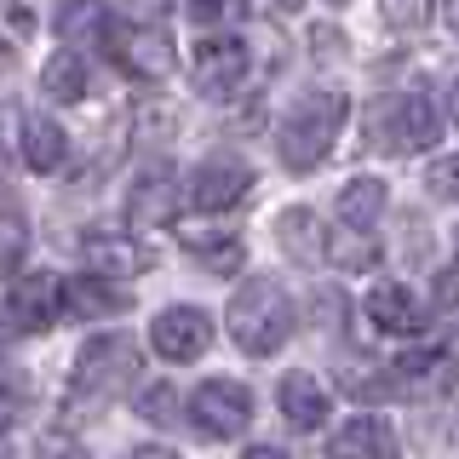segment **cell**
Segmentation results:
<instances>
[{"label": "cell", "instance_id": "cell-1", "mask_svg": "<svg viewBox=\"0 0 459 459\" xmlns=\"http://www.w3.org/2000/svg\"><path fill=\"white\" fill-rule=\"evenodd\" d=\"M344 92H305L293 109L281 115V126H276V150H281V161L293 167V172H316L333 155V138H339V126H344Z\"/></svg>", "mask_w": 459, "mask_h": 459}, {"label": "cell", "instance_id": "cell-2", "mask_svg": "<svg viewBox=\"0 0 459 459\" xmlns=\"http://www.w3.org/2000/svg\"><path fill=\"white\" fill-rule=\"evenodd\" d=\"M230 339L247 356H276L293 339V305L276 281H247L230 299Z\"/></svg>", "mask_w": 459, "mask_h": 459}, {"label": "cell", "instance_id": "cell-3", "mask_svg": "<svg viewBox=\"0 0 459 459\" xmlns=\"http://www.w3.org/2000/svg\"><path fill=\"white\" fill-rule=\"evenodd\" d=\"M373 138H379L391 155L437 150V138H442V115L430 109L420 92H408V98H385V104H379V121H373Z\"/></svg>", "mask_w": 459, "mask_h": 459}, {"label": "cell", "instance_id": "cell-4", "mask_svg": "<svg viewBox=\"0 0 459 459\" xmlns=\"http://www.w3.org/2000/svg\"><path fill=\"white\" fill-rule=\"evenodd\" d=\"M133 379H143V362H138V344L121 339V333H98L75 362V391H92L98 402L109 391H121V385H133Z\"/></svg>", "mask_w": 459, "mask_h": 459}, {"label": "cell", "instance_id": "cell-5", "mask_svg": "<svg viewBox=\"0 0 459 459\" xmlns=\"http://www.w3.org/2000/svg\"><path fill=\"white\" fill-rule=\"evenodd\" d=\"M190 420L207 430V437H241L253 425V396L241 379H207L195 385L190 396Z\"/></svg>", "mask_w": 459, "mask_h": 459}, {"label": "cell", "instance_id": "cell-6", "mask_svg": "<svg viewBox=\"0 0 459 459\" xmlns=\"http://www.w3.org/2000/svg\"><path fill=\"white\" fill-rule=\"evenodd\" d=\"M57 310H69V305H64V281H52V276H18L6 287V333L12 339L47 333L57 322Z\"/></svg>", "mask_w": 459, "mask_h": 459}, {"label": "cell", "instance_id": "cell-7", "mask_svg": "<svg viewBox=\"0 0 459 459\" xmlns=\"http://www.w3.org/2000/svg\"><path fill=\"white\" fill-rule=\"evenodd\" d=\"M207 344H212V316L195 305H172L150 322V351L161 362H195Z\"/></svg>", "mask_w": 459, "mask_h": 459}, {"label": "cell", "instance_id": "cell-8", "mask_svg": "<svg viewBox=\"0 0 459 459\" xmlns=\"http://www.w3.org/2000/svg\"><path fill=\"white\" fill-rule=\"evenodd\" d=\"M247 75V47L236 35H207L201 47L190 52V81L201 98H230Z\"/></svg>", "mask_w": 459, "mask_h": 459}, {"label": "cell", "instance_id": "cell-9", "mask_svg": "<svg viewBox=\"0 0 459 459\" xmlns=\"http://www.w3.org/2000/svg\"><path fill=\"white\" fill-rule=\"evenodd\" d=\"M253 190V167L247 161H236V155H212V161H201L190 172V201L201 212H230V207H241Z\"/></svg>", "mask_w": 459, "mask_h": 459}, {"label": "cell", "instance_id": "cell-10", "mask_svg": "<svg viewBox=\"0 0 459 459\" xmlns=\"http://www.w3.org/2000/svg\"><path fill=\"white\" fill-rule=\"evenodd\" d=\"M109 52L121 57L133 75H143V81H167L172 64H178V52H172V35H167V29H138V23L115 29Z\"/></svg>", "mask_w": 459, "mask_h": 459}, {"label": "cell", "instance_id": "cell-11", "mask_svg": "<svg viewBox=\"0 0 459 459\" xmlns=\"http://www.w3.org/2000/svg\"><path fill=\"white\" fill-rule=\"evenodd\" d=\"M178 207H184V190H178V178H172L167 167L143 172V178L133 184V195H126V219H133L138 230L172 224V219H178Z\"/></svg>", "mask_w": 459, "mask_h": 459}, {"label": "cell", "instance_id": "cell-12", "mask_svg": "<svg viewBox=\"0 0 459 459\" xmlns=\"http://www.w3.org/2000/svg\"><path fill=\"white\" fill-rule=\"evenodd\" d=\"M327 459H396V430L379 413H356L327 437Z\"/></svg>", "mask_w": 459, "mask_h": 459}, {"label": "cell", "instance_id": "cell-13", "mask_svg": "<svg viewBox=\"0 0 459 459\" xmlns=\"http://www.w3.org/2000/svg\"><path fill=\"white\" fill-rule=\"evenodd\" d=\"M52 29H57L64 47H109L115 40V23H109L104 0H57Z\"/></svg>", "mask_w": 459, "mask_h": 459}, {"label": "cell", "instance_id": "cell-14", "mask_svg": "<svg viewBox=\"0 0 459 459\" xmlns=\"http://www.w3.org/2000/svg\"><path fill=\"white\" fill-rule=\"evenodd\" d=\"M18 150H23V167H35V172H57V167L69 161L64 126H57L52 115H40V109H23L18 115Z\"/></svg>", "mask_w": 459, "mask_h": 459}, {"label": "cell", "instance_id": "cell-15", "mask_svg": "<svg viewBox=\"0 0 459 459\" xmlns=\"http://www.w3.org/2000/svg\"><path fill=\"white\" fill-rule=\"evenodd\" d=\"M276 402H281V413H287V425H293V430H322V425H327V408H333L327 385L316 379V373H305V368L281 379Z\"/></svg>", "mask_w": 459, "mask_h": 459}, {"label": "cell", "instance_id": "cell-16", "mask_svg": "<svg viewBox=\"0 0 459 459\" xmlns=\"http://www.w3.org/2000/svg\"><path fill=\"white\" fill-rule=\"evenodd\" d=\"M368 322L379 327V333H420L425 310H420V299H413L408 287L385 281V287H373V293H368Z\"/></svg>", "mask_w": 459, "mask_h": 459}, {"label": "cell", "instance_id": "cell-17", "mask_svg": "<svg viewBox=\"0 0 459 459\" xmlns=\"http://www.w3.org/2000/svg\"><path fill=\"white\" fill-rule=\"evenodd\" d=\"M109 276H92V270H86V276H69L64 281V305H69V316H86V322H92V316H115V310H126V293H109Z\"/></svg>", "mask_w": 459, "mask_h": 459}, {"label": "cell", "instance_id": "cell-18", "mask_svg": "<svg viewBox=\"0 0 459 459\" xmlns=\"http://www.w3.org/2000/svg\"><path fill=\"white\" fill-rule=\"evenodd\" d=\"M385 201H391V190H385V178H351L339 190V219L351 230H373L385 219Z\"/></svg>", "mask_w": 459, "mask_h": 459}, {"label": "cell", "instance_id": "cell-19", "mask_svg": "<svg viewBox=\"0 0 459 459\" xmlns=\"http://www.w3.org/2000/svg\"><path fill=\"white\" fill-rule=\"evenodd\" d=\"M86 264H92V276H138V270H150V253L133 247V241H115V236H92L86 241Z\"/></svg>", "mask_w": 459, "mask_h": 459}, {"label": "cell", "instance_id": "cell-20", "mask_svg": "<svg viewBox=\"0 0 459 459\" xmlns=\"http://www.w3.org/2000/svg\"><path fill=\"white\" fill-rule=\"evenodd\" d=\"M40 86H47L52 104H81L86 98V64L75 52H52L47 69H40Z\"/></svg>", "mask_w": 459, "mask_h": 459}, {"label": "cell", "instance_id": "cell-21", "mask_svg": "<svg viewBox=\"0 0 459 459\" xmlns=\"http://www.w3.org/2000/svg\"><path fill=\"white\" fill-rule=\"evenodd\" d=\"M276 236L287 241V253H293L299 264H316V258L327 253V236L316 230V212H305V207H299V212H281V219H276Z\"/></svg>", "mask_w": 459, "mask_h": 459}, {"label": "cell", "instance_id": "cell-22", "mask_svg": "<svg viewBox=\"0 0 459 459\" xmlns=\"http://www.w3.org/2000/svg\"><path fill=\"white\" fill-rule=\"evenodd\" d=\"M184 247H190L207 270H219V276L241 270V241L236 236H219V230H184Z\"/></svg>", "mask_w": 459, "mask_h": 459}, {"label": "cell", "instance_id": "cell-23", "mask_svg": "<svg viewBox=\"0 0 459 459\" xmlns=\"http://www.w3.org/2000/svg\"><path fill=\"white\" fill-rule=\"evenodd\" d=\"M327 258H333V264H351V270H368L373 258H379V247L362 241V236H327Z\"/></svg>", "mask_w": 459, "mask_h": 459}, {"label": "cell", "instance_id": "cell-24", "mask_svg": "<svg viewBox=\"0 0 459 459\" xmlns=\"http://www.w3.org/2000/svg\"><path fill=\"white\" fill-rule=\"evenodd\" d=\"M379 6H385V23L391 29H420L437 12V0H379Z\"/></svg>", "mask_w": 459, "mask_h": 459}, {"label": "cell", "instance_id": "cell-25", "mask_svg": "<svg viewBox=\"0 0 459 459\" xmlns=\"http://www.w3.org/2000/svg\"><path fill=\"white\" fill-rule=\"evenodd\" d=\"M241 12H247V0H190L195 23H236Z\"/></svg>", "mask_w": 459, "mask_h": 459}, {"label": "cell", "instance_id": "cell-26", "mask_svg": "<svg viewBox=\"0 0 459 459\" xmlns=\"http://www.w3.org/2000/svg\"><path fill=\"white\" fill-rule=\"evenodd\" d=\"M167 12H172V0H126V23H138V29H161Z\"/></svg>", "mask_w": 459, "mask_h": 459}, {"label": "cell", "instance_id": "cell-27", "mask_svg": "<svg viewBox=\"0 0 459 459\" xmlns=\"http://www.w3.org/2000/svg\"><path fill=\"white\" fill-rule=\"evenodd\" d=\"M23 247H29V241H23V212H18V207H12V212H6V276H12V281H18V264H23Z\"/></svg>", "mask_w": 459, "mask_h": 459}, {"label": "cell", "instance_id": "cell-28", "mask_svg": "<svg viewBox=\"0 0 459 459\" xmlns=\"http://www.w3.org/2000/svg\"><path fill=\"white\" fill-rule=\"evenodd\" d=\"M430 190H437L442 201H459V155H448V161L430 167Z\"/></svg>", "mask_w": 459, "mask_h": 459}, {"label": "cell", "instance_id": "cell-29", "mask_svg": "<svg viewBox=\"0 0 459 459\" xmlns=\"http://www.w3.org/2000/svg\"><path fill=\"white\" fill-rule=\"evenodd\" d=\"M138 408H143V413H150V420H167V413H172V408H178V402H172V391H167V385H150V391H143V396H138Z\"/></svg>", "mask_w": 459, "mask_h": 459}, {"label": "cell", "instance_id": "cell-30", "mask_svg": "<svg viewBox=\"0 0 459 459\" xmlns=\"http://www.w3.org/2000/svg\"><path fill=\"white\" fill-rule=\"evenodd\" d=\"M437 305H459V258L437 276Z\"/></svg>", "mask_w": 459, "mask_h": 459}, {"label": "cell", "instance_id": "cell-31", "mask_svg": "<svg viewBox=\"0 0 459 459\" xmlns=\"http://www.w3.org/2000/svg\"><path fill=\"white\" fill-rule=\"evenodd\" d=\"M241 459H287V454H281V448H247Z\"/></svg>", "mask_w": 459, "mask_h": 459}, {"label": "cell", "instance_id": "cell-32", "mask_svg": "<svg viewBox=\"0 0 459 459\" xmlns=\"http://www.w3.org/2000/svg\"><path fill=\"white\" fill-rule=\"evenodd\" d=\"M133 459H178V454H172V448H138Z\"/></svg>", "mask_w": 459, "mask_h": 459}, {"label": "cell", "instance_id": "cell-33", "mask_svg": "<svg viewBox=\"0 0 459 459\" xmlns=\"http://www.w3.org/2000/svg\"><path fill=\"white\" fill-rule=\"evenodd\" d=\"M270 6H276V12H299V6H305V0H270Z\"/></svg>", "mask_w": 459, "mask_h": 459}, {"label": "cell", "instance_id": "cell-34", "mask_svg": "<svg viewBox=\"0 0 459 459\" xmlns=\"http://www.w3.org/2000/svg\"><path fill=\"white\" fill-rule=\"evenodd\" d=\"M448 98H454V104H448V109H454V115H459V81H454V86H448Z\"/></svg>", "mask_w": 459, "mask_h": 459}, {"label": "cell", "instance_id": "cell-35", "mask_svg": "<svg viewBox=\"0 0 459 459\" xmlns=\"http://www.w3.org/2000/svg\"><path fill=\"white\" fill-rule=\"evenodd\" d=\"M327 6H344V0H327Z\"/></svg>", "mask_w": 459, "mask_h": 459}]
</instances>
